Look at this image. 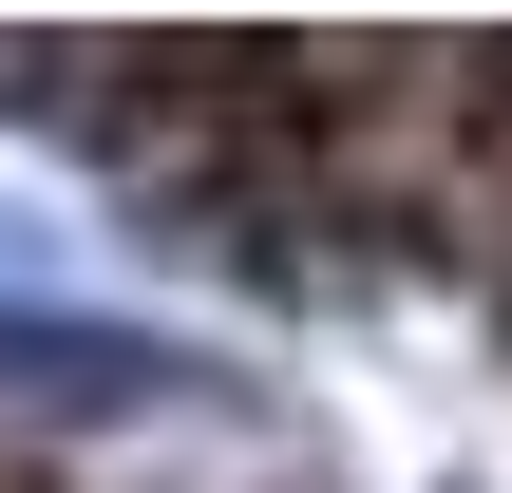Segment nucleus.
<instances>
[{"label":"nucleus","mask_w":512,"mask_h":493,"mask_svg":"<svg viewBox=\"0 0 512 493\" xmlns=\"http://www.w3.org/2000/svg\"><path fill=\"white\" fill-rule=\"evenodd\" d=\"M171 418H228V361H190L152 323H95V304H0V456L19 475L171 437Z\"/></svg>","instance_id":"f257e3e1"}]
</instances>
